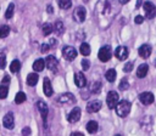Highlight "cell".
<instances>
[{"mask_svg": "<svg viewBox=\"0 0 156 136\" xmlns=\"http://www.w3.org/2000/svg\"><path fill=\"white\" fill-rule=\"evenodd\" d=\"M57 102L62 103V104H72V103L76 102V97H74L73 93L66 92V93H62L57 97Z\"/></svg>", "mask_w": 156, "mask_h": 136, "instance_id": "obj_8", "label": "cell"}, {"mask_svg": "<svg viewBox=\"0 0 156 136\" xmlns=\"http://www.w3.org/2000/svg\"><path fill=\"white\" fill-rule=\"evenodd\" d=\"M0 61H1V64H0V67H1V68H5V62H6V58H5V55H4V52L0 55Z\"/></svg>", "mask_w": 156, "mask_h": 136, "instance_id": "obj_39", "label": "cell"}, {"mask_svg": "<svg viewBox=\"0 0 156 136\" xmlns=\"http://www.w3.org/2000/svg\"><path fill=\"white\" fill-rule=\"evenodd\" d=\"M49 49H50V45L49 44H43L41 45V52H46Z\"/></svg>", "mask_w": 156, "mask_h": 136, "instance_id": "obj_41", "label": "cell"}, {"mask_svg": "<svg viewBox=\"0 0 156 136\" xmlns=\"http://www.w3.org/2000/svg\"><path fill=\"white\" fill-rule=\"evenodd\" d=\"M56 1H57L58 7L62 10H68L72 6V0H56Z\"/></svg>", "mask_w": 156, "mask_h": 136, "instance_id": "obj_23", "label": "cell"}, {"mask_svg": "<svg viewBox=\"0 0 156 136\" xmlns=\"http://www.w3.org/2000/svg\"><path fill=\"white\" fill-rule=\"evenodd\" d=\"M7 92H9V89H7V86L6 85H4V84H1V86H0V98H6V96H7Z\"/></svg>", "mask_w": 156, "mask_h": 136, "instance_id": "obj_33", "label": "cell"}, {"mask_svg": "<svg viewBox=\"0 0 156 136\" xmlns=\"http://www.w3.org/2000/svg\"><path fill=\"white\" fill-rule=\"evenodd\" d=\"M79 51H80V53H82L83 56H89V55H90V46H89V44L83 42V44L80 45V47H79Z\"/></svg>", "mask_w": 156, "mask_h": 136, "instance_id": "obj_25", "label": "cell"}, {"mask_svg": "<svg viewBox=\"0 0 156 136\" xmlns=\"http://www.w3.org/2000/svg\"><path fill=\"white\" fill-rule=\"evenodd\" d=\"M85 129H87V131H88V132L94 134V132H96V131H98L99 125H98V123H96L95 120H90V121H88V123H87Z\"/></svg>", "mask_w": 156, "mask_h": 136, "instance_id": "obj_21", "label": "cell"}, {"mask_svg": "<svg viewBox=\"0 0 156 136\" xmlns=\"http://www.w3.org/2000/svg\"><path fill=\"white\" fill-rule=\"evenodd\" d=\"M128 1H129V0H119V2H121V4H127Z\"/></svg>", "mask_w": 156, "mask_h": 136, "instance_id": "obj_44", "label": "cell"}, {"mask_svg": "<svg viewBox=\"0 0 156 136\" xmlns=\"http://www.w3.org/2000/svg\"><path fill=\"white\" fill-rule=\"evenodd\" d=\"M140 4H141V0H138V2H136V8L140 6Z\"/></svg>", "mask_w": 156, "mask_h": 136, "instance_id": "obj_45", "label": "cell"}, {"mask_svg": "<svg viewBox=\"0 0 156 136\" xmlns=\"http://www.w3.org/2000/svg\"><path fill=\"white\" fill-rule=\"evenodd\" d=\"M71 136H84V135L82 132H79V131H74V132L71 134Z\"/></svg>", "mask_w": 156, "mask_h": 136, "instance_id": "obj_42", "label": "cell"}, {"mask_svg": "<svg viewBox=\"0 0 156 136\" xmlns=\"http://www.w3.org/2000/svg\"><path fill=\"white\" fill-rule=\"evenodd\" d=\"M143 8H144V12L147 19H152L156 16V6L151 1H145L143 5Z\"/></svg>", "mask_w": 156, "mask_h": 136, "instance_id": "obj_5", "label": "cell"}, {"mask_svg": "<svg viewBox=\"0 0 156 136\" xmlns=\"http://www.w3.org/2000/svg\"><path fill=\"white\" fill-rule=\"evenodd\" d=\"M22 135H23V136H29V135H30V129H29V126H24V127H23Z\"/></svg>", "mask_w": 156, "mask_h": 136, "instance_id": "obj_38", "label": "cell"}, {"mask_svg": "<svg viewBox=\"0 0 156 136\" xmlns=\"http://www.w3.org/2000/svg\"><path fill=\"white\" fill-rule=\"evenodd\" d=\"M2 125L6 127V129H13L15 126V119H13V114L12 113H7L4 119H2Z\"/></svg>", "mask_w": 156, "mask_h": 136, "instance_id": "obj_14", "label": "cell"}, {"mask_svg": "<svg viewBox=\"0 0 156 136\" xmlns=\"http://www.w3.org/2000/svg\"><path fill=\"white\" fill-rule=\"evenodd\" d=\"M128 55H129V51H128V49H127L126 46H117V49L115 50V56H116V58H118L119 61L127 59Z\"/></svg>", "mask_w": 156, "mask_h": 136, "instance_id": "obj_11", "label": "cell"}, {"mask_svg": "<svg viewBox=\"0 0 156 136\" xmlns=\"http://www.w3.org/2000/svg\"><path fill=\"white\" fill-rule=\"evenodd\" d=\"M63 29H65V27H63L62 21H56L55 24H54V30H55L57 34H62V33H63Z\"/></svg>", "mask_w": 156, "mask_h": 136, "instance_id": "obj_27", "label": "cell"}, {"mask_svg": "<svg viewBox=\"0 0 156 136\" xmlns=\"http://www.w3.org/2000/svg\"><path fill=\"white\" fill-rule=\"evenodd\" d=\"M112 56V50H111V46L106 45V46H102L100 50H99V53H98V57L101 62H107Z\"/></svg>", "mask_w": 156, "mask_h": 136, "instance_id": "obj_6", "label": "cell"}, {"mask_svg": "<svg viewBox=\"0 0 156 136\" xmlns=\"http://www.w3.org/2000/svg\"><path fill=\"white\" fill-rule=\"evenodd\" d=\"M151 46L150 45H147V44H144V45H141L140 47H139V50H138V52H139V56L140 57H143V58H147L150 55H151Z\"/></svg>", "mask_w": 156, "mask_h": 136, "instance_id": "obj_16", "label": "cell"}, {"mask_svg": "<svg viewBox=\"0 0 156 136\" xmlns=\"http://www.w3.org/2000/svg\"><path fill=\"white\" fill-rule=\"evenodd\" d=\"M128 86H129V84H128L127 79H122L118 87H119V90H126V89H128Z\"/></svg>", "mask_w": 156, "mask_h": 136, "instance_id": "obj_34", "label": "cell"}, {"mask_svg": "<svg viewBox=\"0 0 156 136\" xmlns=\"http://www.w3.org/2000/svg\"><path fill=\"white\" fill-rule=\"evenodd\" d=\"M74 83L78 87H84L87 85V79L82 72H78L74 74Z\"/></svg>", "mask_w": 156, "mask_h": 136, "instance_id": "obj_15", "label": "cell"}, {"mask_svg": "<svg viewBox=\"0 0 156 136\" xmlns=\"http://www.w3.org/2000/svg\"><path fill=\"white\" fill-rule=\"evenodd\" d=\"M155 66H156V61H155Z\"/></svg>", "mask_w": 156, "mask_h": 136, "instance_id": "obj_47", "label": "cell"}, {"mask_svg": "<svg viewBox=\"0 0 156 136\" xmlns=\"http://www.w3.org/2000/svg\"><path fill=\"white\" fill-rule=\"evenodd\" d=\"M134 22L136 23V24H141L143 22H144V17L143 16H135V18H134Z\"/></svg>", "mask_w": 156, "mask_h": 136, "instance_id": "obj_37", "label": "cell"}, {"mask_svg": "<svg viewBox=\"0 0 156 136\" xmlns=\"http://www.w3.org/2000/svg\"><path fill=\"white\" fill-rule=\"evenodd\" d=\"M116 136H122V135H119V134H117V135H116Z\"/></svg>", "mask_w": 156, "mask_h": 136, "instance_id": "obj_46", "label": "cell"}, {"mask_svg": "<svg viewBox=\"0 0 156 136\" xmlns=\"http://www.w3.org/2000/svg\"><path fill=\"white\" fill-rule=\"evenodd\" d=\"M13 10H15V5H13V4H10L9 7H7V10H6V12H5V17H6L7 19L13 16Z\"/></svg>", "mask_w": 156, "mask_h": 136, "instance_id": "obj_32", "label": "cell"}, {"mask_svg": "<svg viewBox=\"0 0 156 136\" xmlns=\"http://www.w3.org/2000/svg\"><path fill=\"white\" fill-rule=\"evenodd\" d=\"M106 103H107V107L110 109L112 108H116L117 104L119 103V96L116 91H110L107 92V97H106Z\"/></svg>", "mask_w": 156, "mask_h": 136, "instance_id": "obj_3", "label": "cell"}, {"mask_svg": "<svg viewBox=\"0 0 156 136\" xmlns=\"http://www.w3.org/2000/svg\"><path fill=\"white\" fill-rule=\"evenodd\" d=\"M37 108L41 115V119H43V123H44V127H46V119H48V113H49V107L48 104L43 101V100H39L37 102Z\"/></svg>", "mask_w": 156, "mask_h": 136, "instance_id": "obj_4", "label": "cell"}, {"mask_svg": "<svg viewBox=\"0 0 156 136\" xmlns=\"http://www.w3.org/2000/svg\"><path fill=\"white\" fill-rule=\"evenodd\" d=\"M117 7L113 5L112 0H100L99 4H96V16L100 18V25L102 24V21L108 23L113 19V17L117 13Z\"/></svg>", "mask_w": 156, "mask_h": 136, "instance_id": "obj_1", "label": "cell"}, {"mask_svg": "<svg viewBox=\"0 0 156 136\" xmlns=\"http://www.w3.org/2000/svg\"><path fill=\"white\" fill-rule=\"evenodd\" d=\"M85 16H87V11H85V8L83 6H77L74 8V11H73V18L77 22H79V23L84 22Z\"/></svg>", "mask_w": 156, "mask_h": 136, "instance_id": "obj_7", "label": "cell"}, {"mask_svg": "<svg viewBox=\"0 0 156 136\" xmlns=\"http://www.w3.org/2000/svg\"><path fill=\"white\" fill-rule=\"evenodd\" d=\"M80 108L79 107H74L69 113H68V115H67V120L69 121V123H76V121H78L79 120V118H80Z\"/></svg>", "mask_w": 156, "mask_h": 136, "instance_id": "obj_13", "label": "cell"}, {"mask_svg": "<svg viewBox=\"0 0 156 136\" xmlns=\"http://www.w3.org/2000/svg\"><path fill=\"white\" fill-rule=\"evenodd\" d=\"M62 55L67 61H73L77 57V50L72 46H65L62 49Z\"/></svg>", "mask_w": 156, "mask_h": 136, "instance_id": "obj_9", "label": "cell"}, {"mask_svg": "<svg viewBox=\"0 0 156 136\" xmlns=\"http://www.w3.org/2000/svg\"><path fill=\"white\" fill-rule=\"evenodd\" d=\"M45 61L43 59V58H38L37 61H34V63H33V69L35 70V72H41L44 68H45Z\"/></svg>", "mask_w": 156, "mask_h": 136, "instance_id": "obj_20", "label": "cell"}, {"mask_svg": "<svg viewBox=\"0 0 156 136\" xmlns=\"http://www.w3.org/2000/svg\"><path fill=\"white\" fill-rule=\"evenodd\" d=\"M20 68H21V62L18 59H13L11 62V64H10V70L12 73H17L20 70Z\"/></svg>", "mask_w": 156, "mask_h": 136, "instance_id": "obj_26", "label": "cell"}, {"mask_svg": "<svg viewBox=\"0 0 156 136\" xmlns=\"http://www.w3.org/2000/svg\"><path fill=\"white\" fill-rule=\"evenodd\" d=\"M46 11H48L49 13H52V6H51V5H49V6L46 7Z\"/></svg>", "mask_w": 156, "mask_h": 136, "instance_id": "obj_43", "label": "cell"}, {"mask_svg": "<svg viewBox=\"0 0 156 136\" xmlns=\"http://www.w3.org/2000/svg\"><path fill=\"white\" fill-rule=\"evenodd\" d=\"M132 69H133V63L132 62H127L123 67V72H126V73H129Z\"/></svg>", "mask_w": 156, "mask_h": 136, "instance_id": "obj_35", "label": "cell"}, {"mask_svg": "<svg viewBox=\"0 0 156 136\" xmlns=\"http://www.w3.org/2000/svg\"><path fill=\"white\" fill-rule=\"evenodd\" d=\"M101 108V102L100 101H91L87 104V112L88 113H96Z\"/></svg>", "mask_w": 156, "mask_h": 136, "instance_id": "obj_17", "label": "cell"}, {"mask_svg": "<svg viewBox=\"0 0 156 136\" xmlns=\"http://www.w3.org/2000/svg\"><path fill=\"white\" fill-rule=\"evenodd\" d=\"M9 33H10V27L6 25V24L1 25V28H0V38H1V39L6 38V36L9 35Z\"/></svg>", "mask_w": 156, "mask_h": 136, "instance_id": "obj_30", "label": "cell"}, {"mask_svg": "<svg viewBox=\"0 0 156 136\" xmlns=\"http://www.w3.org/2000/svg\"><path fill=\"white\" fill-rule=\"evenodd\" d=\"M105 76H106V79H107L110 83H113L115 79H116V76H117V73H116V70H115L113 68H111V69H108V70L105 73Z\"/></svg>", "mask_w": 156, "mask_h": 136, "instance_id": "obj_24", "label": "cell"}, {"mask_svg": "<svg viewBox=\"0 0 156 136\" xmlns=\"http://www.w3.org/2000/svg\"><path fill=\"white\" fill-rule=\"evenodd\" d=\"M52 32H54V25H52V24L45 23V24L43 25V34H44L45 36H48V35L51 34Z\"/></svg>", "mask_w": 156, "mask_h": 136, "instance_id": "obj_28", "label": "cell"}, {"mask_svg": "<svg viewBox=\"0 0 156 136\" xmlns=\"http://www.w3.org/2000/svg\"><path fill=\"white\" fill-rule=\"evenodd\" d=\"M38 79H39L38 74L30 73V74H28V76H27V84H28L29 86H34V85L38 83Z\"/></svg>", "mask_w": 156, "mask_h": 136, "instance_id": "obj_22", "label": "cell"}, {"mask_svg": "<svg viewBox=\"0 0 156 136\" xmlns=\"http://www.w3.org/2000/svg\"><path fill=\"white\" fill-rule=\"evenodd\" d=\"M147 70H149V66L146 64V63H143V64H140L138 68H136V76L138 78H144V76H146V74H147Z\"/></svg>", "mask_w": 156, "mask_h": 136, "instance_id": "obj_19", "label": "cell"}, {"mask_svg": "<svg viewBox=\"0 0 156 136\" xmlns=\"http://www.w3.org/2000/svg\"><path fill=\"white\" fill-rule=\"evenodd\" d=\"M43 90H44V93L46 96H51L54 93V90H52V86H51V83L48 78H44V81H43Z\"/></svg>", "mask_w": 156, "mask_h": 136, "instance_id": "obj_18", "label": "cell"}, {"mask_svg": "<svg viewBox=\"0 0 156 136\" xmlns=\"http://www.w3.org/2000/svg\"><path fill=\"white\" fill-rule=\"evenodd\" d=\"M130 107H132V104H130L129 101H127V100L119 101V103H118L117 107H116V113H117V115L121 117V118L127 117V115L129 114V112H130Z\"/></svg>", "mask_w": 156, "mask_h": 136, "instance_id": "obj_2", "label": "cell"}, {"mask_svg": "<svg viewBox=\"0 0 156 136\" xmlns=\"http://www.w3.org/2000/svg\"><path fill=\"white\" fill-rule=\"evenodd\" d=\"M100 90H101V83L100 81H94L93 85H91V87H90V92L96 95V93L100 92Z\"/></svg>", "mask_w": 156, "mask_h": 136, "instance_id": "obj_29", "label": "cell"}, {"mask_svg": "<svg viewBox=\"0 0 156 136\" xmlns=\"http://www.w3.org/2000/svg\"><path fill=\"white\" fill-rule=\"evenodd\" d=\"M139 101H140L143 104L147 106V104H151V103L155 101V97H154V95H152L151 92L145 91V92H141V93L139 95Z\"/></svg>", "mask_w": 156, "mask_h": 136, "instance_id": "obj_12", "label": "cell"}, {"mask_svg": "<svg viewBox=\"0 0 156 136\" xmlns=\"http://www.w3.org/2000/svg\"><path fill=\"white\" fill-rule=\"evenodd\" d=\"M9 83H10V76H9V75H5V76L2 78V80H1V84L6 85V84H9Z\"/></svg>", "mask_w": 156, "mask_h": 136, "instance_id": "obj_40", "label": "cell"}, {"mask_svg": "<svg viewBox=\"0 0 156 136\" xmlns=\"http://www.w3.org/2000/svg\"><path fill=\"white\" fill-rule=\"evenodd\" d=\"M24 101H26V93L22 92V91H20V92L16 95V97H15V102H16L17 104H20V103H23Z\"/></svg>", "mask_w": 156, "mask_h": 136, "instance_id": "obj_31", "label": "cell"}, {"mask_svg": "<svg viewBox=\"0 0 156 136\" xmlns=\"http://www.w3.org/2000/svg\"><path fill=\"white\" fill-rule=\"evenodd\" d=\"M89 67H90V62H89L87 58L82 59V68H83L84 70H88V69H89Z\"/></svg>", "mask_w": 156, "mask_h": 136, "instance_id": "obj_36", "label": "cell"}, {"mask_svg": "<svg viewBox=\"0 0 156 136\" xmlns=\"http://www.w3.org/2000/svg\"><path fill=\"white\" fill-rule=\"evenodd\" d=\"M45 63H46V67L51 72H54V73L57 72V69H58V61H57V58L55 56H51V55L48 56L46 59H45Z\"/></svg>", "mask_w": 156, "mask_h": 136, "instance_id": "obj_10", "label": "cell"}]
</instances>
